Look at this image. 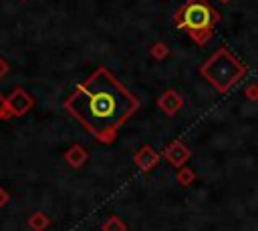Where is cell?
<instances>
[{"instance_id":"1","label":"cell","mask_w":258,"mask_h":231,"mask_svg":"<svg viewBox=\"0 0 258 231\" xmlns=\"http://www.w3.org/2000/svg\"><path fill=\"white\" fill-rule=\"evenodd\" d=\"M64 108L101 143L111 145L121 125L139 108V98L127 90L107 66H99L73 94Z\"/></svg>"},{"instance_id":"2","label":"cell","mask_w":258,"mask_h":231,"mask_svg":"<svg viewBox=\"0 0 258 231\" xmlns=\"http://www.w3.org/2000/svg\"><path fill=\"white\" fill-rule=\"evenodd\" d=\"M220 18H222L220 12L208 0H185L177 8L173 16V24L177 30L187 32V36L198 46H206Z\"/></svg>"},{"instance_id":"3","label":"cell","mask_w":258,"mask_h":231,"mask_svg":"<svg viewBox=\"0 0 258 231\" xmlns=\"http://www.w3.org/2000/svg\"><path fill=\"white\" fill-rule=\"evenodd\" d=\"M248 72L246 64L242 60H238L226 46L218 48L202 66H200V74L220 92L226 94L232 86H236L244 74Z\"/></svg>"},{"instance_id":"4","label":"cell","mask_w":258,"mask_h":231,"mask_svg":"<svg viewBox=\"0 0 258 231\" xmlns=\"http://www.w3.org/2000/svg\"><path fill=\"white\" fill-rule=\"evenodd\" d=\"M34 106V98L24 90V88H14L8 98L4 100V108L8 114H14V117H22L26 114L30 108Z\"/></svg>"},{"instance_id":"5","label":"cell","mask_w":258,"mask_h":231,"mask_svg":"<svg viewBox=\"0 0 258 231\" xmlns=\"http://www.w3.org/2000/svg\"><path fill=\"white\" fill-rule=\"evenodd\" d=\"M189 157H191V149L183 141H173L163 151V159H167V163L171 167H175V169L183 167L189 161Z\"/></svg>"},{"instance_id":"6","label":"cell","mask_w":258,"mask_h":231,"mask_svg":"<svg viewBox=\"0 0 258 231\" xmlns=\"http://www.w3.org/2000/svg\"><path fill=\"white\" fill-rule=\"evenodd\" d=\"M157 106L159 110H163L167 117H175L181 106H183V96L175 90V88H167L161 92V96L157 98Z\"/></svg>"},{"instance_id":"7","label":"cell","mask_w":258,"mask_h":231,"mask_svg":"<svg viewBox=\"0 0 258 231\" xmlns=\"http://www.w3.org/2000/svg\"><path fill=\"white\" fill-rule=\"evenodd\" d=\"M133 163L141 169V171H151L157 163H159V153H155V149L153 147H149V145H143L135 155H133Z\"/></svg>"},{"instance_id":"8","label":"cell","mask_w":258,"mask_h":231,"mask_svg":"<svg viewBox=\"0 0 258 231\" xmlns=\"http://www.w3.org/2000/svg\"><path fill=\"white\" fill-rule=\"evenodd\" d=\"M89 159V153L85 151V147L81 145H71L67 151H64V161L73 167V169H81Z\"/></svg>"},{"instance_id":"9","label":"cell","mask_w":258,"mask_h":231,"mask_svg":"<svg viewBox=\"0 0 258 231\" xmlns=\"http://www.w3.org/2000/svg\"><path fill=\"white\" fill-rule=\"evenodd\" d=\"M48 223H50V219L42 211H36V213H32L28 217V225H30L32 231H44L48 227Z\"/></svg>"},{"instance_id":"10","label":"cell","mask_w":258,"mask_h":231,"mask_svg":"<svg viewBox=\"0 0 258 231\" xmlns=\"http://www.w3.org/2000/svg\"><path fill=\"white\" fill-rule=\"evenodd\" d=\"M175 179H177V183L179 185H183V187H189L194 181H196V173L189 169V167H179V171H177V175H175Z\"/></svg>"},{"instance_id":"11","label":"cell","mask_w":258,"mask_h":231,"mask_svg":"<svg viewBox=\"0 0 258 231\" xmlns=\"http://www.w3.org/2000/svg\"><path fill=\"white\" fill-rule=\"evenodd\" d=\"M149 54H151V58H155V60H165V58L169 56V46H167L165 42H155V44L149 48Z\"/></svg>"},{"instance_id":"12","label":"cell","mask_w":258,"mask_h":231,"mask_svg":"<svg viewBox=\"0 0 258 231\" xmlns=\"http://www.w3.org/2000/svg\"><path fill=\"white\" fill-rule=\"evenodd\" d=\"M103 231H127V223L121 219V217H109L105 223H103Z\"/></svg>"},{"instance_id":"13","label":"cell","mask_w":258,"mask_h":231,"mask_svg":"<svg viewBox=\"0 0 258 231\" xmlns=\"http://www.w3.org/2000/svg\"><path fill=\"white\" fill-rule=\"evenodd\" d=\"M244 94H246V98H248V100L258 102V82H250V84H246Z\"/></svg>"},{"instance_id":"14","label":"cell","mask_w":258,"mask_h":231,"mask_svg":"<svg viewBox=\"0 0 258 231\" xmlns=\"http://www.w3.org/2000/svg\"><path fill=\"white\" fill-rule=\"evenodd\" d=\"M8 201H10V195H8V191H6L4 187H0V207H4Z\"/></svg>"},{"instance_id":"15","label":"cell","mask_w":258,"mask_h":231,"mask_svg":"<svg viewBox=\"0 0 258 231\" xmlns=\"http://www.w3.org/2000/svg\"><path fill=\"white\" fill-rule=\"evenodd\" d=\"M6 72H8V62H6L4 58H0V78H2Z\"/></svg>"},{"instance_id":"16","label":"cell","mask_w":258,"mask_h":231,"mask_svg":"<svg viewBox=\"0 0 258 231\" xmlns=\"http://www.w3.org/2000/svg\"><path fill=\"white\" fill-rule=\"evenodd\" d=\"M218 2H222V4H228V2H232V0H218Z\"/></svg>"}]
</instances>
